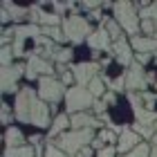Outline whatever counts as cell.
<instances>
[{"label":"cell","mask_w":157,"mask_h":157,"mask_svg":"<svg viewBox=\"0 0 157 157\" xmlns=\"http://www.w3.org/2000/svg\"><path fill=\"white\" fill-rule=\"evenodd\" d=\"M49 110L52 108L43 103L32 88H20V92L16 94L13 112H16V119H20L23 124L45 128L49 124Z\"/></svg>","instance_id":"6da1fadb"},{"label":"cell","mask_w":157,"mask_h":157,"mask_svg":"<svg viewBox=\"0 0 157 157\" xmlns=\"http://www.w3.org/2000/svg\"><path fill=\"white\" fill-rule=\"evenodd\" d=\"M88 141H94V132L92 128H85V130H72V132H63L59 139H56V148H61L65 155H78V151H83L88 146Z\"/></svg>","instance_id":"7a4b0ae2"},{"label":"cell","mask_w":157,"mask_h":157,"mask_svg":"<svg viewBox=\"0 0 157 157\" xmlns=\"http://www.w3.org/2000/svg\"><path fill=\"white\" fill-rule=\"evenodd\" d=\"M63 34L72 43H83L85 38L92 36V27L88 23V18L83 16H67L63 20Z\"/></svg>","instance_id":"3957f363"},{"label":"cell","mask_w":157,"mask_h":157,"mask_svg":"<svg viewBox=\"0 0 157 157\" xmlns=\"http://www.w3.org/2000/svg\"><path fill=\"white\" fill-rule=\"evenodd\" d=\"M65 103H67V112L78 115L81 110L90 108V105H94V97L90 94L88 88H81V85H76V88H70V90H67Z\"/></svg>","instance_id":"277c9868"},{"label":"cell","mask_w":157,"mask_h":157,"mask_svg":"<svg viewBox=\"0 0 157 157\" xmlns=\"http://www.w3.org/2000/svg\"><path fill=\"white\" fill-rule=\"evenodd\" d=\"M115 20L128 34H137V29H139V16L135 13L132 2H117L115 5Z\"/></svg>","instance_id":"5b68a950"},{"label":"cell","mask_w":157,"mask_h":157,"mask_svg":"<svg viewBox=\"0 0 157 157\" xmlns=\"http://www.w3.org/2000/svg\"><path fill=\"white\" fill-rule=\"evenodd\" d=\"M63 94H67L63 81H56V78H52V76H43L38 81V97L43 99V101L56 103Z\"/></svg>","instance_id":"8992f818"},{"label":"cell","mask_w":157,"mask_h":157,"mask_svg":"<svg viewBox=\"0 0 157 157\" xmlns=\"http://www.w3.org/2000/svg\"><path fill=\"white\" fill-rule=\"evenodd\" d=\"M124 76H126V88L130 90V92H137V90L144 92V88L151 83V81H148V74L141 72L139 63H132V65L124 72Z\"/></svg>","instance_id":"52a82bcc"},{"label":"cell","mask_w":157,"mask_h":157,"mask_svg":"<svg viewBox=\"0 0 157 157\" xmlns=\"http://www.w3.org/2000/svg\"><path fill=\"white\" fill-rule=\"evenodd\" d=\"M97 74H99V63H78L74 67V78L78 81L81 88L90 85L97 78Z\"/></svg>","instance_id":"ba28073f"},{"label":"cell","mask_w":157,"mask_h":157,"mask_svg":"<svg viewBox=\"0 0 157 157\" xmlns=\"http://www.w3.org/2000/svg\"><path fill=\"white\" fill-rule=\"evenodd\" d=\"M23 70H27L25 65H9V67H2V92L9 94V92H16V81L20 78Z\"/></svg>","instance_id":"9c48e42d"},{"label":"cell","mask_w":157,"mask_h":157,"mask_svg":"<svg viewBox=\"0 0 157 157\" xmlns=\"http://www.w3.org/2000/svg\"><path fill=\"white\" fill-rule=\"evenodd\" d=\"M43 72V74H52L54 72V67H52V63L45 61V59H40L38 54H34L29 56V63H27V78H36V74Z\"/></svg>","instance_id":"30bf717a"},{"label":"cell","mask_w":157,"mask_h":157,"mask_svg":"<svg viewBox=\"0 0 157 157\" xmlns=\"http://www.w3.org/2000/svg\"><path fill=\"white\" fill-rule=\"evenodd\" d=\"M88 45L94 49V52H103V49H110V34L103 29H97L92 32V36L88 38Z\"/></svg>","instance_id":"8fae6325"},{"label":"cell","mask_w":157,"mask_h":157,"mask_svg":"<svg viewBox=\"0 0 157 157\" xmlns=\"http://www.w3.org/2000/svg\"><path fill=\"white\" fill-rule=\"evenodd\" d=\"M139 146V135L137 132H132V130H126L119 135V144H117V151H121V153H130L132 148H137Z\"/></svg>","instance_id":"7c38bea8"},{"label":"cell","mask_w":157,"mask_h":157,"mask_svg":"<svg viewBox=\"0 0 157 157\" xmlns=\"http://www.w3.org/2000/svg\"><path fill=\"white\" fill-rule=\"evenodd\" d=\"M112 49H115V54H117V61L121 63V65H126V67H130V65H132V54H130V45L126 43V38H119V40H115V45H112Z\"/></svg>","instance_id":"4fadbf2b"},{"label":"cell","mask_w":157,"mask_h":157,"mask_svg":"<svg viewBox=\"0 0 157 157\" xmlns=\"http://www.w3.org/2000/svg\"><path fill=\"white\" fill-rule=\"evenodd\" d=\"M132 47L139 54H155L157 52V40L155 38H144V36H132Z\"/></svg>","instance_id":"5bb4252c"},{"label":"cell","mask_w":157,"mask_h":157,"mask_svg":"<svg viewBox=\"0 0 157 157\" xmlns=\"http://www.w3.org/2000/svg\"><path fill=\"white\" fill-rule=\"evenodd\" d=\"M97 126H101V124H99V119L85 115V112L72 115V128H74V130H85V128H97Z\"/></svg>","instance_id":"9a60e30c"},{"label":"cell","mask_w":157,"mask_h":157,"mask_svg":"<svg viewBox=\"0 0 157 157\" xmlns=\"http://www.w3.org/2000/svg\"><path fill=\"white\" fill-rule=\"evenodd\" d=\"M40 27L38 25H18V27H13L11 34H13V38H18V40H25L27 36H34V38H38L40 36Z\"/></svg>","instance_id":"2e32d148"},{"label":"cell","mask_w":157,"mask_h":157,"mask_svg":"<svg viewBox=\"0 0 157 157\" xmlns=\"http://www.w3.org/2000/svg\"><path fill=\"white\" fill-rule=\"evenodd\" d=\"M67 126H72V119H67V115H59L54 119L52 128H49V139H52V137H61V132L65 130Z\"/></svg>","instance_id":"e0dca14e"},{"label":"cell","mask_w":157,"mask_h":157,"mask_svg":"<svg viewBox=\"0 0 157 157\" xmlns=\"http://www.w3.org/2000/svg\"><path fill=\"white\" fill-rule=\"evenodd\" d=\"M2 9H5L7 13H9V18H11V20H16V23H18V20H23L25 16L29 18V9H23V7H16L13 2H7V0L2 2Z\"/></svg>","instance_id":"ac0fdd59"},{"label":"cell","mask_w":157,"mask_h":157,"mask_svg":"<svg viewBox=\"0 0 157 157\" xmlns=\"http://www.w3.org/2000/svg\"><path fill=\"white\" fill-rule=\"evenodd\" d=\"M5 141H7V148H20L23 146V132L18 128H7Z\"/></svg>","instance_id":"d6986e66"},{"label":"cell","mask_w":157,"mask_h":157,"mask_svg":"<svg viewBox=\"0 0 157 157\" xmlns=\"http://www.w3.org/2000/svg\"><path fill=\"white\" fill-rule=\"evenodd\" d=\"M103 29L110 34V38H112V40H119V38H124V36H121V25L117 23V20H110V18H105V20H103Z\"/></svg>","instance_id":"ffe728a7"},{"label":"cell","mask_w":157,"mask_h":157,"mask_svg":"<svg viewBox=\"0 0 157 157\" xmlns=\"http://www.w3.org/2000/svg\"><path fill=\"white\" fill-rule=\"evenodd\" d=\"M5 157H34L32 146H20V148H7Z\"/></svg>","instance_id":"44dd1931"},{"label":"cell","mask_w":157,"mask_h":157,"mask_svg":"<svg viewBox=\"0 0 157 157\" xmlns=\"http://www.w3.org/2000/svg\"><path fill=\"white\" fill-rule=\"evenodd\" d=\"M40 34H43V36H45V34H47V36H52L56 43H63V40L67 38L65 34H63V32L59 29V27H43V32H40Z\"/></svg>","instance_id":"7402d4cb"},{"label":"cell","mask_w":157,"mask_h":157,"mask_svg":"<svg viewBox=\"0 0 157 157\" xmlns=\"http://www.w3.org/2000/svg\"><path fill=\"white\" fill-rule=\"evenodd\" d=\"M124 157H151V146L148 144H139L137 148H132V151L126 153Z\"/></svg>","instance_id":"603a6c76"},{"label":"cell","mask_w":157,"mask_h":157,"mask_svg":"<svg viewBox=\"0 0 157 157\" xmlns=\"http://www.w3.org/2000/svg\"><path fill=\"white\" fill-rule=\"evenodd\" d=\"M103 85H105V83H103V78H101V76H97L94 81L88 85L90 94H92V97H101V94H103Z\"/></svg>","instance_id":"cb8c5ba5"},{"label":"cell","mask_w":157,"mask_h":157,"mask_svg":"<svg viewBox=\"0 0 157 157\" xmlns=\"http://www.w3.org/2000/svg\"><path fill=\"white\" fill-rule=\"evenodd\" d=\"M59 23H61V16H59V13H43L40 25H45V27H56Z\"/></svg>","instance_id":"d4e9b609"},{"label":"cell","mask_w":157,"mask_h":157,"mask_svg":"<svg viewBox=\"0 0 157 157\" xmlns=\"http://www.w3.org/2000/svg\"><path fill=\"white\" fill-rule=\"evenodd\" d=\"M105 83H108L110 88H112V92H119V90H124V88H126V76L121 74L119 78H115V81H110V78H105Z\"/></svg>","instance_id":"484cf974"},{"label":"cell","mask_w":157,"mask_h":157,"mask_svg":"<svg viewBox=\"0 0 157 157\" xmlns=\"http://www.w3.org/2000/svg\"><path fill=\"white\" fill-rule=\"evenodd\" d=\"M135 130H137L139 135H144V137H148V139L155 137V128L153 126H141V124H137V126H135Z\"/></svg>","instance_id":"4316f807"},{"label":"cell","mask_w":157,"mask_h":157,"mask_svg":"<svg viewBox=\"0 0 157 157\" xmlns=\"http://www.w3.org/2000/svg\"><path fill=\"white\" fill-rule=\"evenodd\" d=\"M141 29H144L146 34H157V25H155V20H153V18L141 20Z\"/></svg>","instance_id":"83f0119b"},{"label":"cell","mask_w":157,"mask_h":157,"mask_svg":"<svg viewBox=\"0 0 157 157\" xmlns=\"http://www.w3.org/2000/svg\"><path fill=\"white\" fill-rule=\"evenodd\" d=\"M45 157H67V155L63 153L61 148H56L54 144H49V146L45 148Z\"/></svg>","instance_id":"f1b7e54d"},{"label":"cell","mask_w":157,"mask_h":157,"mask_svg":"<svg viewBox=\"0 0 157 157\" xmlns=\"http://www.w3.org/2000/svg\"><path fill=\"white\" fill-rule=\"evenodd\" d=\"M13 56H20V54H25V40H18V38H13Z\"/></svg>","instance_id":"f546056e"},{"label":"cell","mask_w":157,"mask_h":157,"mask_svg":"<svg viewBox=\"0 0 157 157\" xmlns=\"http://www.w3.org/2000/svg\"><path fill=\"white\" fill-rule=\"evenodd\" d=\"M141 99H144V103H146V110H153V105H155V94H151V92H141Z\"/></svg>","instance_id":"4dcf8cb0"},{"label":"cell","mask_w":157,"mask_h":157,"mask_svg":"<svg viewBox=\"0 0 157 157\" xmlns=\"http://www.w3.org/2000/svg\"><path fill=\"white\" fill-rule=\"evenodd\" d=\"M70 59H72V49H63V47H61V52H59V59H56V61H59L61 65H63V63H67Z\"/></svg>","instance_id":"1f68e13d"},{"label":"cell","mask_w":157,"mask_h":157,"mask_svg":"<svg viewBox=\"0 0 157 157\" xmlns=\"http://www.w3.org/2000/svg\"><path fill=\"white\" fill-rule=\"evenodd\" d=\"M11 56H13V49H9V47H2V67H9Z\"/></svg>","instance_id":"d6a6232c"},{"label":"cell","mask_w":157,"mask_h":157,"mask_svg":"<svg viewBox=\"0 0 157 157\" xmlns=\"http://www.w3.org/2000/svg\"><path fill=\"white\" fill-rule=\"evenodd\" d=\"M9 121H11V108L2 103V124H9Z\"/></svg>","instance_id":"836d02e7"},{"label":"cell","mask_w":157,"mask_h":157,"mask_svg":"<svg viewBox=\"0 0 157 157\" xmlns=\"http://www.w3.org/2000/svg\"><path fill=\"white\" fill-rule=\"evenodd\" d=\"M97 157H115V148H112V146H105L103 151L97 153Z\"/></svg>","instance_id":"e575fe53"},{"label":"cell","mask_w":157,"mask_h":157,"mask_svg":"<svg viewBox=\"0 0 157 157\" xmlns=\"http://www.w3.org/2000/svg\"><path fill=\"white\" fill-rule=\"evenodd\" d=\"M101 139L103 141H115V132H112V130H103L101 132Z\"/></svg>","instance_id":"d590c367"},{"label":"cell","mask_w":157,"mask_h":157,"mask_svg":"<svg viewBox=\"0 0 157 157\" xmlns=\"http://www.w3.org/2000/svg\"><path fill=\"white\" fill-rule=\"evenodd\" d=\"M151 56L153 54H137V63H139V65H144V63L151 61Z\"/></svg>","instance_id":"8d00e7d4"},{"label":"cell","mask_w":157,"mask_h":157,"mask_svg":"<svg viewBox=\"0 0 157 157\" xmlns=\"http://www.w3.org/2000/svg\"><path fill=\"white\" fill-rule=\"evenodd\" d=\"M74 81V74H70V72H63V83H72Z\"/></svg>","instance_id":"74e56055"},{"label":"cell","mask_w":157,"mask_h":157,"mask_svg":"<svg viewBox=\"0 0 157 157\" xmlns=\"http://www.w3.org/2000/svg\"><path fill=\"white\" fill-rule=\"evenodd\" d=\"M103 108H105L103 101H94V110H97V112H103Z\"/></svg>","instance_id":"f35d334b"},{"label":"cell","mask_w":157,"mask_h":157,"mask_svg":"<svg viewBox=\"0 0 157 157\" xmlns=\"http://www.w3.org/2000/svg\"><path fill=\"white\" fill-rule=\"evenodd\" d=\"M105 101H108V103H115V101H117L115 92H108V94H105Z\"/></svg>","instance_id":"ab89813d"},{"label":"cell","mask_w":157,"mask_h":157,"mask_svg":"<svg viewBox=\"0 0 157 157\" xmlns=\"http://www.w3.org/2000/svg\"><path fill=\"white\" fill-rule=\"evenodd\" d=\"M40 141H43V137H40V135H34V137H32V144H34V146H38Z\"/></svg>","instance_id":"60d3db41"},{"label":"cell","mask_w":157,"mask_h":157,"mask_svg":"<svg viewBox=\"0 0 157 157\" xmlns=\"http://www.w3.org/2000/svg\"><path fill=\"white\" fill-rule=\"evenodd\" d=\"M151 11H153V18L157 20V2H153V5H151Z\"/></svg>","instance_id":"b9f144b4"},{"label":"cell","mask_w":157,"mask_h":157,"mask_svg":"<svg viewBox=\"0 0 157 157\" xmlns=\"http://www.w3.org/2000/svg\"><path fill=\"white\" fill-rule=\"evenodd\" d=\"M81 153H83L85 157H90V155H92V151H90V148H88V146H85V148H83V151H81Z\"/></svg>","instance_id":"7bdbcfd3"},{"label":"cell","mask_w":157,"mask_h":157,"mask_svg":"<svg viewBox=\"0 0 157 157\" xmlns=\"http://www.w3.org/2000/svg\"><path fill=\"white\" fill-rule=\"evenodd\" d=\"M151 157H157V146H155V151H153V155Z\"/></svg>","instance_id":"ee69618b"},{"label":"cell","mask_w":157,"mask_h":157,"mask_svg":"<svg viewBox=\"0 0 157 157\" xmlns=\"http://www.w3.org/2000/svg\"><path fill=\"white\" fill-rule=\"evenodd\" d=\"M153 141H155V146H157V132H155V137H153Z\"/></svg>","instance_id":"f6af8a7d"},{"label":"cell","mask_w":157,"mask_h":157,"mask_svg":"<svg viewBox=\"0 0 157 157\" xmlns=\"http://www.w3.org/2000/svg\"><path fill=\"white\" fill-rule=\"evenodd\" d=\"M74 157H85V155H83V153H78V155H74Z\"/></svg>","instance_id":"bcb514c9"},{"label":"cell","mask_w":157,"mask_h":157,"mask_svg":"<svg viewBox=\"0 0 157 157\" xmlns=\"http://www.w3.org/2000/svg\"><path fill=\"white\" fill-rule=\"evenodd\" d=\"M155 128H157V124H155Z\"/></svg>","instance_id":"7dc6e473"},{"label":"cell","mask_w":157,"mask_h":157,"mask_svg":"<svg viewBox=\"0 0 157 157\" xmlns=\"http://www.w3.org/2000/svg\"><path fill=\"white\" fill-rule=\"evenodd\" d=\"M155 88H157V85H155Z\"/></svg>","instance_id":"c3c4849f"},{"label":"cell","mask_w":157,"mask_h":157,"mask_svg":"<svg viewBox=\"0 0 157 157\" xmlns=\"http://www.w3.org/2000/svg\"><path fill=\"white\" fill-rule=\"evenodd\" d=\"M155 36H157V34H155Z\"/></svg>","instance_id":"681fc988"}]
</instances>
